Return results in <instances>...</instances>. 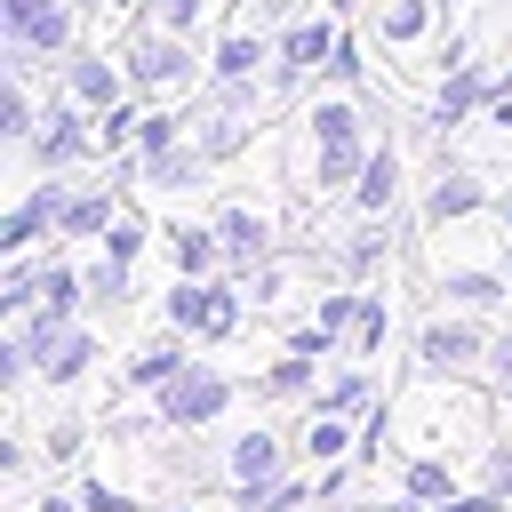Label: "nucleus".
I'll return each mask as SVG.
<instances>
[{
	"label": "nucleus",
	"mask_w": 512,
	"mask_h": 512,
	"mask_svg": "<svg viewBox=\"0 0 512 512\" xmlns=\"http://www.w3.org/2000/svg\"><path fill=\"white\" fill-rule=\"evenodd\" d=\"M296 152H304V184L312 192H352L368 152H376V128H368V104L352 88H328L304 104L296 120Z\"/></svg>",
	"instance_id": "obj_1"
},
{
	"label": "nucleus",
	"mask_w": 512,
	"mask_h": 512,
	"mask_svg": "<svg viewBox=\"0 0 512 512\" xmlns=\"http://www.w3.org/2000/svg\"><path fill=\"white\" fill-rule=\"evenodd\" d=\"M488 344H496L488 312L440 304V312L416 328V376H424V384H472V376H488Z\"/></svg>",
	"instance_id": "obj_2"
},
{
	"label": "nucleus",
	"mask_w": 512,
	"mask_h": 512,
	"mask_svg": "<svg viewBox=\"0 0 512 512\" xmlns=\"http://www.w3.org/2000/svg\"><path fill=\"white\" fill-rule=\"evenodd\" d=\"M80 8L72 0H0V48H8V80H32L40 64L72 56L80 40Z\"/></svg>",
	"instance_id": "obj_3"
},
{
	"label": "nucleus",
	"mask_w": 512,
	"mask_h": 512,
	"mask_svg": "<svg viewBox=\"0 0 512 512\" xmlns=\"http://www.w3.org/2000/svg\"><path fill=\"white\" fill-rule=\"evenodd\" d=\"M120 64H128V88H136V96H176V88H192V72H208V56L192 48V32H168V24H152V16L128 24Z\"/></svg>",
	"instance_id": "obj_4"
},
{
	"label": "nucleus",
	"mask_w": 512,
	"mask_h": 512,
	"mask_svg": "<svg viewBox=\"0 0 512 512\" xmlns=\"http://www.w3.org/2000/svg\"><path fill=\"white\" fill-rule=\"evenodd\" d=\"M232 400H240V384H232L216 360H184V368H176V376L152 392V408L168 416V432H208V424H216Z\"/></svg>",
	"instance_id": "obj_5"
},
{
	"label": "nucleus",
	"mask_w": 512,
	"mask_h": 512,
	"mask_svg": "<svg viewBox=\"0 0 512 512\" xmlns=\"http://www.w3.org/2000/svg\"><path fill=\"white\" fill-rule=\"evenodd\" d=\"M224 488H232V512L256 496V488H272V480H288L296 472V440L288 432H272V424H248V432H232L224 440Z\"/></svg>",
	"instance_id": "obj_6"
},
{
	"label": "nucleus",
	"mask_w": 512,
	"mask_h": 512,
	"mask_svg": "<svg viewBox=\"0 0 512 512\" xmlns=\"http://www.w3.org/2000/svg\"><path fill=\"white\" fill-rule=\"evenodd\" d=\"M24 152H32V168H40V176H64V168H80V160H96V112H88V104H72V96L56 88Z\"/></svg>",
	"instance_id": "obj_7"
},
{
	"label": "nucleus",
	"mask_w": 512,
	"mask_h": 512,
	"mask_svg": "<svg viewBox=\"0 0 512 512\" xmlns=\"http://www.w3.org/2000/svg\"><path fill=\"white\" fill-rule=\"evenodd\" d=\"M496 88H504V80H496L480 56H472V64H448V72H440V88H432V104H424V128H432V136H448V128L480 120Z\"/></svg>",
	"instance_id": "obj_8"
},
{
	"label": "nucleus",
	"mask_w": 512,
	"mask_h": 512,
	"mask_svg": "<svg viewBox=\"0 0 512 512\" xmlns=\"http://www.w3.org/2000/svg\"><path fill=\"white\" fill-rule=\"evenodd\" d=\"M128 208V184L104 176V184H64V208H56V240L64 248H96L112 232V216Z\"/></svg>",
	"instance_id": "obj_9"
},
{
	"label": "nucleus",
	"mask_w": 512,
	"mask_h": 512,
	"mask_svg": "<svg viewBox=\"0 0 512 512\" xmlns=\"http://www.w3.org/2000/svg\"><path fill=\"white\" fill-rule=\"evenodd\" d=\"M216 232H224V272H240V280L280 256V224H272L256 200H224V208H216Z\"/></svg>",
	"instance_id": "obj_10"
},
{
	"label": "nucleus",
	"mask_w": 512,
	"mask_h": 512,
	"mask_svg": "<svg viewBox=\"0 0 512 512\" xmlns=\"http://www.w3.org/2000/svg\"><path fill=\"white\" fill-rule=\"evenodd\" d=\"M56 88H64L72 104H88V112H104V104L136 96V88H128V64H120V56H104V48H72V56H56Z\"/></svg>",
	"instance_id": "obj_11"
},
{
	"label": "nucleus",
	"mask_w": 512,
	"mask_h": 512,
	"mask_svg": "<svg viewBox=\"0 0 512 512\" xmlns=\"http://www.w3.org/2000/svg\"><path fill=\"white\" fill-rule=\"evenodd\" d=\"M472 216H496V192L472 176V168H448L424 184V232H448V224H472Z\"/></svg>",
	"instance_id": "obj_12"
},
{
	"label": "nucleus",
	"mask_w": 512,
	"mask_h": 512,
	"mask_svg": "<svg viewBox=\"0 0 512 512\" xmlns=\"http://www.w3.org/2000/svg\"><path fill=\"white\" fill-rule=\"evenodd\" d=\"M56 208H64V184L40 176L32 192H16V208L0 216V256H32L40 240H56Z\"/></svg>",
	"instance_id": "obj_13"
},
{
	"label": "nucleus",
	"mask_w": 512,
	"mask_h": 512,
	"mask_svg": "<svg viewBox=\"0 0 512 512\" xmlns=\"http://www.w3.org/2000/svg\"><path fill=\"white\" fill-rule=\"evenodd\" d=\"M160 248H168V272H184V280H216V272H224V232H216V216H168V224H160Z\"/></svg>",
	"instance_id": "obj_14"
},
{
	"label": "nucleus",
	"mask_w": 512,
	"mask_h": 512,
	"mask_svg": "<svg viewBox=\"0 0 512 512\" xmlns=\"http://www.w3.org/2000/svg\"><path fill=\"white\" fill-rule=\"evenodd\" d=\"M432 296H440V304H456V312H504V304H512L504 256H496V264H440Z\"/></svg>",
	"instance_id": "obj_15"
},
{
	"label": "nucleus",
	"mask_w": 512,
	"mask_h": 512,
	"mask_svg": "<svg viewBox=\"0 0 512 512\" xmlns=\"http://www.w3.org/2000/svg\"><path fill=\"white\" fill-rule=\"evenodd\" d=\"M216 176V160L184 136V144H168V152H152V160H136V184L144 192H160V200H184V192H200Z\"/></svg>",
	"instance_id": "obj_16"
},
{
	"label": "nucleus",
	"mask_w": 512,
	"mask_h": 512,
	"mask_svg": "<svg viewBox=\"0 0 512 512\" xmlns=\"http://www.w3.org/2000/svg\"><path fill=\"white\" fill-rule=\"evenodd\" d=\"M400 184H408L400 136H376V152H368V168H360V184H352L344 200H352V216H392V208H400Z\"/></svg>",
	"instance_id": "obj_17"
},
{
	"label": "nucleus",
	"mask_w": 512,
	"mask_h": 512,
	"mask_svg": "<svg viewBox=\"0 0 512 512\" xmlns=\"http://www.w3.org/2000/svg\"><path fill=\"white\" fill-rule=\"evenodd\" d=\"M352 448H360V424H352V416L304 408V424H296V464L328 472V464H352Z\"/></svg>",
	"instance_id": "obj_18"
},
{
	"label": "nucleus",
	"mask_w": 512,
	"mask_h": 512,
	"mask_svg": "<svg viewBox=\"0 0 512 512\" xmlns=\"http://www.w3.org/2000/svg\"><path fill=\"white\" fill-rule=\"evenodd\" d=\"M272 72V40L256 24H232L208 40V80H264Z\"/></svg>",
	"instance_id": "obj_19"
},
{
	"label": "nucleus",
	"mask_w": 512,
	"mask_h": 512,
	"mask_svg": "<svg viewBox=\"0 0 512 512\" xmlns=\"http://www.w3.org/2000/svg\"><path fill=\"white\" fill-rule=\"evenodd\" d=\"M192 144L224 168V160H240V152L256 144V112H232V104H208V96H200V112H192Z\"/></svg>",
	"instance_id": "obj_20"
},
{
	"label": "nucleus",
	"mask_w": 512,
	"mask_h": 512,
	"mask_svg": "<svg viewBox=\"0 0 512 512\" xmlns=\"http://www.w3.org/2000/svg\"><path fill=\"white\" fill-rule=\"evenodd\" d=\"M384 264H392V216H360L352 240L336 248V280H344V288H368Z\"/></svg>",
	"instance_id": "obj_21"
},
{
	"label": "nucleus",
	"mask_w": 512,
	"mask_h": 512,
	"mask_svg": "<svg viewBox=\"0 0 512 512\" xmlns=\"http://www.w3.org/2000/svg\"><path fill=\"white\" fill-rule=\"evenodd\" d=\"M96 360H104V336H96L88 320H72V328L56 336V352L40 360V384H48V392H72V384L96 376Z\"/></svg>",
	"instance_id": "obj_22"
},
{
	"label": "nucleus",
	"mask_w": 512,
	"mask_h": 512,
	"mask_svg": "<svg viewBox=\"0 0 512 512\" xmlns=\"http://www.w3.org/2000/svg\"><path fill=\"white\" fill-rule=\"evenodd\" d=\"M184 360H192V336H176V328H160V336H152V344H136V352H128V360H120V384H128V392H144V400H152V392H160V384H168V376H176V368H184Z\"/></svg>",
	"instance_id": "obj_23"
},
{
	"label": "nucleus",
	"mask_w": 512,
	"mask_h": 512,
	"mask_svg": "<svg viewBox=\"0 0 512 512\" xmlns=\"http://www.w3.org/2000/svg\"><path fill=\"white\" fill-rule=\"evenodd\" d=\"M336 32H344V16H328V8H320V16H296V24H280V32H272V56H280V64L320 72V64L336 56Z\"/></svg>",
	"instance_id": "obj_24"
},
{
	"label": "nucleus",
	"mask_w": 512,
	"mask_h": 512,
	"mask_svg": "<svg viewBox=\"0 0 512 512\" xmlns=\"http://www.w3.org/2000/svg\"><path fill=\"white\" fill-rule=\"evenodd\" d=\"M392 488H400V496H416V504H448V496L464 488V472H456V456H440V448H408Z\"/></svg>",
	"instance_id": "obj_25"
},
{
	"label": "nucleus",
	"mask_w": 512,
	"mask_h": 512,
	"mask_svg": "<svg viewBox=\"0 0 512 512\" xmlns=\"http://www.w3.org/2000/svg\"><path fill=\"white\" fill-rule=\"evenodd\" d=\"M40 312H56V320H88V264H72L64 248L40 256Z\"/></svg>",
	"instance_id": "obj_26"
},
{
	"label": "nucleus",
	"mask_w": 512,
	"mask_h": 512,
	"mask_svg": "<svg viewBox=\"0 0 512 512\" xmlns=\"http://www.w3.org/2000/svg\"><path fill=\"white\" fill-rule=\"evenodd\" d=\"M320 384H328L320 360L312 352H288V344H280V360L256 368V400H320Z\"/></svg>",
	"instance_id": "obj_27"
},
{
	"label": "nucleus",
	"mask_w": 512,
	"mask_h": 512,
	"mask_svg": "<svg viewBox=\"0 0 512 512\" xmlns=\"http://www.w3.org/2000/svg\"><path fill=\"white\" fill-rule=\"evenodd\" d=\"M376 400H384L376 368H368V360H352V368H336V376L320 384V400H312V408H328V416H352V424H368V416H376Z\"/></svg>",
	"instance_id": "obj_28"
},
{
	"label": "nucleus",
	"mask_w": 512,
	"mask_h": 512,
	"mask_svg": "<svg viewBox=\"0 0 512 512\" xmlns=\"http://www.w3.org/2000/svg\"><path fill=\"white\" fill-rule=\"evenodd\" d=\"M448 16H440V0H376V40L384 48H416V40H432Z\"/></svg>",
	"instance_id": "obj_29"
},
{
	"label": "nucleus",
	"mask_w": 512,
	"mask_h": 512,
	"mask_svg": "<svg viewBox=\"0 0 512 512\" xmlns=\"http://www.w3.org/2000/svg\"><path fill=\"white\" fill-rule=\"evenodd\" d=\"M208 304H216V296H208V280H184V272H176V280L160 288V328H176V336H192V344H200Z\"/></svg>",
	"instance_id": "obj_30"
},
{
	"label": "nucleus",
	"mask_w": 512,
	"mask_h": 512,
	"mask_svg": "<svg viewBox=\"0 0 512 512\" xmlns=\"http://www.w3.org/2000/svg\"><path fill=\"white\" fill-rule=\"evenodd\" d=\"M120 304H136V264L96 256L88 264V312H120Z\"/></svg>",
	"instance_id": "obj_31"
},
{
	"label": "nucleus",
	"mask_w": 512,
	"mask_h": 512,
	"mask_svg": "<svg viewBox=\"0 0 512 512\" xmlns=\"http://www.w3.org/2000/svg\"><path fill=\"white\" fill-rule=\"evenodd\" d=\"M24 312H40V256H8V272H0V320L16 328Z\"/></svg>",
	"instance_id": "obj_32"
},
{
	"label": "nucleus",
	"mask_w": 512,
	"mask_h": 512,
	"mask_svg": "<svg viewBox=\"0 0 512 512\" xmlns=\"http://www.w3.org/2000/svg\"><path fill=\"white\" fill-rule=\"evenodd\" d=\"M304 504H320V472L312 464H296L288 480H272V488H256L240 512H304Z\"/></svg>",
	"instance_id": "obj_33"
},
{
	"label": "nucleus",
	"mask_w": 512,
	"mask_h": 512,
	"mask_svg": "<svg viewBox=\"0 0 512 512\" xmlns=\"http://www.w3.org/2000/svg\"><path fill=\"white\" fill-rule=\"evenodd\" d=\"M40 112H48V104H32V80H8V88H0V144L24 152L32 128H40Z\"/></svg>",
	"instance_id": "obj_34"
},
{
	"label": "nucleus",
	"mask_w": 512,
	"mask_h": 512,
	"mask_svg": "<svg viewBox=\"0 0 512 512\" xmlns=\"http://www.w3.org/2000/svg\"><path fill=\"white\" fill-rule=\"evenodd\" d=\"M184 136H192V112L144 104V120H136V160H152V152H168V144H184Z\"/></svg>",
	"instance_id": "obj_35"
},
{
	"label": "nucleus",
	"mask_w": 512,
	"mask_h": 512,
	"mask_svg": "<svg viewBox=\"0 0 512 512\" xmlns=\"http://www.w3.org/2000/svg\"><path fill=\"white\" fill-rule=\"evenodd\" d=\"M384 336H392V304H384L376 288H360V312H352V360H376Z\"/></svg>",
	"instance_id": "obj_36"
},
{
	"label": "nucleus",
	"mask_w": 512,
	"mask_h": 512,
	"mask_svg": "<svg viewBox=\"0 0 512 512\" xmlns=\"http://www.w3.org/2000/svg\"><path fill=\"white\" fill-rule=\"evenodd\" d=\"M96 248H104V256H120V264H144V256H152V216L120 208V216H112V232H104Z\"/></svg>",
	"instance_id": "obj_37"
},
{
	"label": "nucleus",
	"mask_w": 512,
	"mask_h": 512,
	"mask_svg": "<svg viewBox=\"0 0 512 512\" xmlns=\"http://www.w3.org/2000/svg\"><path fill=\"white\" fill-rule=\"evenodd\" d=\"M40 456H48L56 472H64V464H80V456H88V416H72V408H64V416L40 432Z\"/></svg>",
	"instance_id": "obj_38"
},
{
	"label": "nucleus",
	"mask_w": 512,
	"mask_h": 512,
	"mask_svg": "<svg viewBox=\"0 0 512 512\" xmlns=\"http://www.w3.org/2000/svg\"><path fill=\"white\" fill-rule=\"evenodd\" d=\"M320 80H328V88H360V80H368V48H360V32H336V56L320 64Z\"/></svg>",
	"instance_id": "obj_39"
},
{
	"label": "nucleus",
	"mask_w": 512,
	"mask_h": 512,
	"mask_svg": "<svg viewBox=\"0 0 512 512\" xmlns=\"http://www.w3.org/2000/svg\"><path fill=\"white\" fill-rule=\"evenodd\" d=\"M72 488H80V504H88V512H144V496H136V488H120V480H104V472H80Z\"/></svg>",
	"instance_id": "obj_40"
},
{
	"label": "nucleus",
	"mask_w": 512,
	"mask_h": 512,
	"mask_svg": "<svg viewBox=\"0 0 512 512\" xmlns=\"http://www.w3.org/2000/svg\"><path fill=\"white\" fill-rule=\"evenodd\" d=\"M136 16H152V24H168V32H200V16H208V0H144Z\"/></svg>",
	"instance_id": "obj_41"
},
{
	"label": "nucleus",
	"mask_w": 512,
	"mask_h": 512,
	"mask_svg": "<svg viewBox=\"0 0 512 512\" xmlns=\"http://www.w3.org/2000/svg\"><path fill=\"white\" fill-rule=\"evenodd\" d=\"M480 480H488V488H504V496H512V432H496V440H488V448H480Z\"/></svg>",
	"instance_id": "obj_42"
},
{
	"label": "nucleus",
	"mask_w": 512,
	"mask_h": 512,
	"mask_svg": "<svg viewBox=\"0 0 512 512\" xmlns=\"http://www.w3.org/2000/svg\"><path fill=\"white\" fill-rule=\"evenodd\" d=\"M440 512H512V496H504V488H488V480H472V488H456Z\"/></svg>",
	"instance_id": "obj_43"
},
{
	"label": "nucleus",
	"mask_w": 512,
	"mask_h": 512,
	"mask_svg": "<svg viewBox=\"0 0 512 512\" xmlns=\"http://www.w3.org/2000/svg\"><path fill=\"white\" fill-rule=\"evenodd\" d=\"M16 512H88V504H80V488H64V480H56V488H40V496H32V504H16Z\"/></svg>",
	"instance_id": "obj_44"
},
{
	"label": "nucleus",
	"mask_w": 512,
	"mask_h": 512,
	"mask_svg": "<svg viewBox=\"0 0 512 512\" xmlns=\"http://www.w3.org/2000/svg\"><path fill=\"white\" fill-rule=\"evenodd\" d=\"M32 456H40V440H0V472H8V480H24Z\"/></svg>",
	"instance_id": "obj_45"
},
{
	"label": "nucleus",
	"mask_w": 512,
	"mask_h": 512,
	"mask_svg": "<svg viewBox=\"0 0 512 512\" xmlns=\"http://www.w3.org/2000/svg\"><path fill=\"white\" fill-rule=\"evenodd\" d=\"M480 120H488V128H496V136H512V88H496V96H488V112H480Z\"/></svg>",
	"instance_id": "obj_46"
},
{
	"label": "nucleus",
	"mask_w": 512,
	"mask_h": 512,
	"mask_svg": "<svg viewBox=\"0 0 512 512\" xmlns=\"http://www.w3.org/2000/svg\"><path fill=\"white\" fill-rule=\"evenodd\" d=\"M360 512H440V504H416V496L392 488V496H376V504H360Z\"/></svg>",
	"instance_id": "obj_47"
},
{
	"label": "nucleus",
	"mask_w": 512,
	"mask_h": 512,
	"mask_svg": "<svg viewBox=\"0 0 512 512\" xmlns=\"http://www.w3.org/2000/svg\"><path fill=\"white\" fill-rule=\"evenodd\" d=\"M496 232H504V248H512V192L496 200Z\"/></svg>",
	"instance_id": "obj_48"
},
{
	"label": "nucleus",
	"mask_w": 512,
	"mask_h": 512,
	"mask_svg": "<svg viewBox=\"0 0 512 512\" xmlns=\"http://www.w3.org/2000/svg\"><path fill=\"white\" fill-rule=\"evenodd\" d=\"M136 8H144V0H112V16H136Z\"/></svg>",
	"instance_id": "obj_49"
},
{
	"label": "nucleus",
	"mask_w": 512,
	"mask_h": 512,
	"mask_svg": "<svg viewBox=\"0 0 512 512\" xmlns=\"http://www.w3.org/2000/svg\"><path fill=\"white\" fill-rule=\"evenodd\" d=\"M168 512H208V504H200V496H184V504H168Z\"/></svg>",
	"instance_id": "obj_50"
},
{
	"label": "nucleus",
	"mask_w": 512,
	"mask_h": 512,
	"mask_svg": "<svg viewBox=\"0 0 512 512\" xmlns=\"http://www.w3.org/2000/svg\"><path fill=\"white\" fill-rule=\"evenodd\" d=\"M464 8H472V0H440V16H464Z\"/></svg>",
	"instance_id": "obj_51"
},
{
	"label": "nucleus",
	"mask_w": 512,
	"mask_h": 512,
	"mask_svg": "<svg viewBox=\"0 0 512 512\" xmlns=\"http://www.w3.org/2000/svg\"><path fill=\"white\" fill-rule=\"evenodd\" d=\"M72 8H80V16H88V8H112V0H72Z\"/></svg>",
	"instance_id": "obj_52"
},
{
	"label": "nucleus",
	"mask_w": 512,
	"mask_h": 512,
	"mask_svg": "<svg viewBox=\"0 0 512 512\" xmlns=\"http://www.w3.org/2000/svg\"><path fill=\"white\" fill-rule=\"evenodd\" d=\"M504 280H512V248H504Z\"/></svg>",
	"instance_id": "obj_53"
}]
</instances>
